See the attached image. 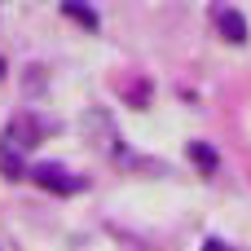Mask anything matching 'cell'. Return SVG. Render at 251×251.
Here are the masks:
<instances>
[{"mask_svg":"<svg viewBox=\"0 0 251 251\" xmlns=\"http://www.w3.org/2000/svg\"><path fill=\"white\" fill-rule=\"evenodd\" d=\"M216 26H221V35H225L229 44H243V40H247V18H243L238 9H221V13H216Z\"/></svg>","mask_w":251,"mask_h":251,"instance_id":"cell-3","label":"cell"},{"mask_svg":"<svg viewBox=\"0 0 251 251\" xmlns=\"http://www.w3.org/2000/svg\"><path fill=\"white\" fill-rule=\"evenodd\" d=\"M0 172H4V176H22V163H18V154L0 150Z\"/></svg>","mask_w":251,"mask_h":251,"instance_id":"cell-5","label":"cell"},{"mask_svg":"<svg viewBox=\"0 0 251 251\" xmlns=\"http://www.w3.org/2000/svg\"><path fill=\"white\" fill-rule=\"evenodd\" d=\"M31 176H35V185H44V190H53V194H75V190H79V181H75L62 163H40Z\"/></svg>","mask_w":251,"mask_h":251,"instance_id":"cell-1","label":"cell"},{"mask_svg":"<svg viewBox=\"0 0 251 251\" xmlns=\"http://www.w3.org/2000/svg\"><path fill=\"white\" fill-rule=\"evenodd\" d=\"M203 251H229V247H225L221 238H207V243H203Z\"/></svg>","mask_w":251,"mask_h":251,"instance_id":"cell-7","label":"cell"},{"mask_svg":"<svg viewBox=\"0 0 251 251\" xmlns=\"http://www.w3.org/2000/svg\"><path fill=\"white\" fill-rule=\"evenodd\" d=\"M35 141H40V124H35V119H26V115H22V119H13V124L4 128V150H9V146L31 150Z\"/></svg>","mask_w":251,"mask_h":251,"instance_id":"cell-2","label":"cell"},{"mask_svg":"<svg viewBox=\"0 0 251 251\" xmlns=\"http://www.w3.org/2000/svg\"><path fill=\"white\" fill-rule=\"evenodd\" d=\"M190 150H194V159H199L203 168H216V154H212L207 146H190Z\"/></svg>","mask_w":251,"mask_h":251,"instance_id":"cell-6","label":"cell"},{"mask_svg":"<svg viewBox=\"0 0 251 251\" xmlns=\"http://www.w3.org/2000/svg\"><path fill=\"white\" fill-rule=\"evenodd\" d=\"M62 13H66V18H75V22H84L88 31H97V13H93L88 4H75V0H66V4H62Z\"/></svg>","mask_w":251,"mask_h":251,"instance_id":"cell-4","label":"cell"}]
</instances>
